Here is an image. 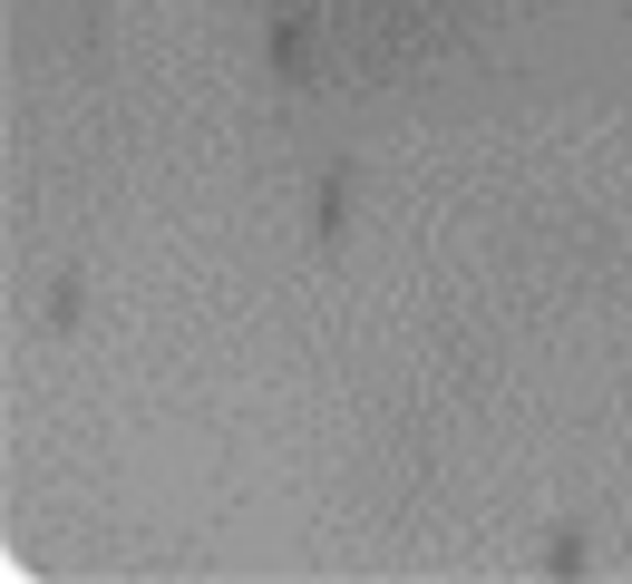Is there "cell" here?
Wrapping results in <instances>:
<instances>
[{
    "instance_id": "cell-1",
    "label": "cell",
    "mask_w": 632,
    "mask_h": 584,
    "mask_svg": "<svg viewBox=\"0 0 632 584\" xmlns=\"http://www.w3.org/2000/svg\"><path fill=\"white\" fill-rule=\"evenodd\" d=\"M341 215H351V166H331V176H321V195H312V234H321V244L341 234Z\"/></svg>"
}]
</instances>
